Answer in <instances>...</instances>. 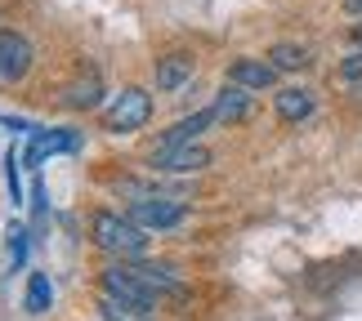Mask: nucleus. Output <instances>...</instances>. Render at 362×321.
<instances>
[{
    "label": "nucleus",
    "instance_id": "nucleus-15",
    "mask_svg": "<svg viewBox=\"0 0 362 321\" xmlns=\"http://www.w3.org/2000/svg\"><path fill=\"white\" fill-rule=\"evenodd\" d=\"M269 63L277 67V72H304V67L313 63V54L304 45H291V40H282V45L269 49Z\"/></svg>",
    "mask_w": 362,
    "mask_h": 321
},
{
    "label": "nucleus",
    "instance_id": "nucleus-9",
    "mask_svg": "<svg viewBox=\"0 0 362 321\" xmlns=\"http://www.w3.org/2000/svg\"><path fill=\"white\" fill-rule=\"evenodd\" d=\"M54 152H76L72 130H32V147H27V165H40Z\"/></svg>",
    "mask_w": 362,
    "mask_h": 321
},
{
    "label": "nucleus",
    "instance_id": "nucleus-19",
    "mask_svg": "<svg viewBox=\"0 0 362 321\" xmlns=\"http://www.w3.org/2000/svg\"><path fill=\"white\" fill-rule=\"evenodd\" d=\"M9 255H13V263L27 259V232L23 228H9Z\"/></svg>",
    "mask_w": 362,
    "mask_h": 321
},
{
    "label": "nucleus",
    "instance_id": "nucleus-16",
    "mask_svg": "<svg viewBox=\"0 0 362 321\" xmlns=\"http://www.w3.org/2000/svg\"><path fill=\"white\" fill-rule=\"evenodd\" d=\"M49 299H54V290H49V277L45 272H32V281H27V313L40 317L49 308Z\"/></svg>",
    "mask_w": 362,
    "mask_h": 321
},
{
    "label": "nucleus",
    "instance_id": "nucleus-17",
    "mask_svg": "<svg viewBox=\"0 0 362 321\" xmlns=\"http://www.w3.org/2000/svg\"><path fill=\"white\" fill-rule=\"evenodd\" d=\"M99 313H103V321H148V317L130 313V308H125V303H117L112 295H103V299H99Z\"/></svg>",
    "mask_w": 362,
    "mask_h": 321
},
{
    "label": "nucleus",
    "instance_id": "nucleus-14",
    "mask_svg": "<svg viewBox=\"0 0 362 321\" xmlns=\"http://www.w3.org/2000/svg\"><path fill=\"white\" fill-rule=\"evenodd\" d=\"M211 125H215V111H211V107H206V111H192V116L179 121V125H175V130L161 138L157 147H179V143H192V138H197L202 130H211Z\"/></svg>",
    "mask_w": 362,
    "mask_h": 321
},
{
    "label": "nucleus",
    "instance_id": "nucleus-18",
    "mask_svg": "<svg viewBox=\"0 0 362 321\" xmlns=\"http://www.w3.org/2000/svg\"><path fill=\"white\" fill-rule=\"evenodd\" d=\"M5 178H9V197H13V205H23V183H18V157H5Z\"/></svg>",
    "mask_w": 362,
    "mask_h": 321
},
{
    "label": "nucleus",
    "instance_id": "nucleus-20",
    "mask_svg": "<svg viewBox=\"0 0 362 321\" xmlns=\"http://www.w3.org/2000/svg\"><path fill=\"white\" fill-rule=\"evenodd\" d=\"M340 76H344V80H362V49L349 54V59L340 63Z\"/></svg>",
    "mask_w": 362,
    "mask_h": 321
},
{
    "label": "nucleus",
    "instance_id": "nucleus-8",
    "mask_svg": "<svg viewBox=\"0 0 362 321\" xmlns=\"http://www.w3.org/2000/svg\"><path fill=\"white\" fill-rule=\"evenodd\" d=\"M273 107H277V116H282L286 125H296V121H309L313 116V90H304V85H286V90H277L273 94Z\"/></svg>",
    "mask_w": 362,
    "mask_h": 321
},
{
    "label": "nucleus",
    "instance_id": "nucleus-13",
    "mask_svg": "<svg viewBox=\"0 0 362 321\" xmlns=\"http://www.w3.org/2000/svg\"><path fill=\"white\" fill-rule=\"evenodd\" d=\"M99 99H103V80H99V72H81L72 85H67V107H76V111L99 107Z\"/></svg>",
    "mask_w": 362,
    "mask_h": 321
},
{
    "label": "nucleus",
    "instance_id": "nucleus-21",
    "mask_svg": "<svg viewBox=\"0 0 362 321\" xmlns=\"http://www.w3.org/2000/svg\"><path fill=\"white\" fill-rule=\"evenodd\" d=\"M344 9H349V13H362V0H344Z\"/></svg>",
    "mask_w": 362,
    "mask_h": 321
},
{
    "label": "nucleus",
    "instance_id": "nucleus-11",
    "mask_svg": "<svg viewBox=\"0 0 362 321\" xmlns=\"http://www.w3.org/2000/svg\"><path fill=\"white\" fill-rule=\"evenodd\" d=\"M215 125H238L250 116V90L242 85H228V90H219V99H215Z\"/></svg>",
    "mask_w": 362,
    "mask_h": 321
},
{
    "label": "nucleus",
    "instance_id": "nucleus-6",
    "mask_svg": "<svg viewBox=\"0 0 362 321\" xmlns=\"http://www.w3.org/2000/svg\"><path fill=\"white\" fill-rule=\"evenodd\" d=\"M211 165V152L202 143H179V147H157L152 152V170L161 174H197Z\"/></svg>",
    "mask_w": 362,
    "mask_h": 321
},
{
    "label": "nucleus",
    "instance_id": "nucleus-1",
    "mask_svg": "<svg viewBox=\"0 0 362 321\" xmlns=\"http://www.w3.org/2000/svg\"><path fill=\"white\" fill-rule=\"evenodd\" d=\"M90 232H94V246L107 250V255H117V259H139L148 250V228H139L130 214L99 210L90 219Z\"/></svg>",
    "mask_w": 362,
    "mask_h": 321
},
{
    "label": "nucleus",
    "instance_id": "nucleus-7",
    "mask_svg": "<svg viewBox=\"0 0 362 321\" xmlns=\"http://www.w3.org/2000/svg\"><path fill=\"white\" fill-rule=\"evenodd\" d=\"M228 85H242V90H273L277 85V67L273 63H259V59H238L228 67Z\"/></svg>",
    "mask_w": 362,
    "mask_h": 321
},
{
    "label": "nucleus",
    "instance_id": "nucleus-3",
    "mask_svg": "<svg viewBox=\"0 0 362 321\" xmlns=\"http://www.w3.org/2000/svg\"><path fill=\"white\" fill-rule=\"evenodd\" d=\"M148 116H152V99H148V90H121L117 94V103L107 107V116H103V125L112 134H130V130H144L148 125Z\"/></svg>",
    "mask_w": 362,
    "mask_h": 321
},
{
    "label": "nucleus",
    "instance_id": "nucleus-10",
    "mask_svg": "<svg viewBox=\"0 0 362 321\" xmlns=\"http://www.w3.org/2000/svg\"><path fill=\"white\" fill-rule=\"evenodd\" d=\"M139 281H144L152 295H184V286H179V277H175V268H165V263H125Z\"/></svg>",
    "mask_w": 362,
    "mask_h": 321
},
{
    "label": "nucleus",
    "instance_id": "nucleus-5",
    "mask_svg": "<svg viewBox=\"0 0 362 321\" xmlns=\"http://www.w3.org/2000/svg\"><path fill=\"white\" fill-rule=\"evenodd\" d=\"M32 72V40L23 32H0V85H18Z\"/></svg>",
    "mask_w": 362,
    "mask_h": 321
},
{
    "label": "nucleus",
    "instance_id": "nucleus-4",
    "mask_svg": "<svg viewBox=\"0 0 362 321\" xmlns=\"http://www.w3.org/2000/svg\"><path fill=\"white\" fill-rule=\"evenodd\" d=\"M130 219L148 232H165V228H179V223L188 219V205L170 201V197H139L130 205Z\"/></svg>",
    "mask_w": 362,
    "mask_h": 321
},
{
    "label": "nucleus",
    "instance_id": "nucleus-12",
    "mask_svg": "<svg viewBox=\"0 0 362 321\" xmlns=\"http://www.w3.org/2000/svg\"><path fill=\"white\" fill-rule=\"evenodd\" d=\"M192 80V59L188 54H165V59H157V90H184Z\"/></svg>",
    "mask_w": 362,
    "mask_h": 321
},
{
    "label": "nucleus",
    "instance_id": "nucleus-2",
    "mask_svg": "<svg viewBox=\"0 0 362 321\" xmlns=\"http://www.w3.org/2000/svg\"><path fill=\"white\" fill-rule=\"evenodd\" d=\"M103 295H112L117 303H125L130 313H139V317H148L152 308H157V295L139 281V277L125 268V263H117V268H107L103 272Z\"/></svg>",
    "mask_w": 362,
    "mask_h": 321
}]
</instances>
